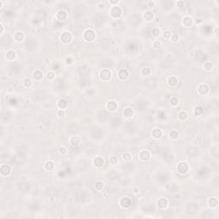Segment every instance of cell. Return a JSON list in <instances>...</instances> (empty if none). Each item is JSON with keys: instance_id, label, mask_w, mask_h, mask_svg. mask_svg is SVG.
<instances>
[{"instance_id": "1", "label": "cell", "mask_w": 219, "mask_h": 219, "mask_svg": "<svg viewBox=\"0 0 219 219\" xmlns=\"http://www.w3.org/2000/svg\"><path fill=\"white\" fill-rule=\"evenodd\" d=\"M177 170L181 175L186 174L187 170H188V165L185 162H181L179 164L177 165Z\"/></svg>"}, {"instance_id": "2", "label": "cell", "mask_w": 219, "mask_h": 219, "mask_svg": "<svg viewBox=\"0 0 219 219\" xmlns=\"http://www.w3.org/2000/svg\"><path fill=\"white\" fill-rule=\"evenodd\" d=\"M100 78L102 80H108L111 78V72L109 69H104L100 72Z\"/></svg>"}, {"instance_id": "3", "label": "cell", "mask_w": 219, "mask_h": 219, "mask_svg": "<svg viewBox=\"0 0 219 219\" xmlns=\"http://www.w3.org/2000/svg\"><path fill=\"white\" fill-rule=\"evenodd\" d=\"M111 16H112L113 17H115V18H117V17L120 16L121 14H122V10H121L120 8L117 7V6H114V7L111 8Z\"/></svg>"}, {"instance_id": "4", "label": "cell", "mask_w": 219, "mask_h": 219, "mask_svg": "<svg viewBox=\"0 0 219 219\" xmlns=\"http://www.w3.org/2000/svg\"><path fill=\"white\" fill-rule=\"evenodd\" d=\"M84 38L88 41H92L95 39V34L92 30H87L84 33Z\"/></svg>"}, {"instance_id": "5", "label": "cell", "mask_w": 219, "mask_h": 219, "mask_svg": "<svg viewBox=\"0 0 219 219\" xmlns=\"http://www.w3.org/2000/svg\"><path fill=\"white\" fill-rule=\"evenodd\" d=\"M61 40L64 43H68L71 40V34L68 32H64L62 33L61 35Z\"/></svg>"}, {"instance_id": "6", "label": "cell", "mask_w": 219, "mask_h": 219, "mask_svg": "<svg viewBox=\"0 0 219 219\" xmlns=\"http://www.w3.org/2000/svg\"><path fill=\"white\" fill-rule=\"evenodd\" d=\"M182 23H183V25L185 27L189 28V27H191L192 25H193V18H191L190 16H187V17H185V18H183Z\"/></svg>"}, {"instance_id": "7", "label": "cell", "mask_w": 219, "mask_h": 219, "mask_svg": "<svg viewBox=\"0 0 219 219\" xmlns=\"http://www.w3.org/2000/svg\"><path fill=\"white\" fill-rule=\"evenodd\" d=\"M106 107H107V109H108L109 111H115V110L117 109V104H116L115 102H114V101H111V102H109L108 104H107Z\"/></svg>"}, {"instance_id": "8", "label": "cell", "mask_w": 219, "mask_h": 219, "mask_svg": "<svg viewBox=\"0 0 219 219\" xmlns=\"http://www.w3.org/2000/svg\"><path fill=\"white\" fill-rule=\"evenodd\" d=\"M121 205L124 208L129 207V205H131V201L128 198H123L121 199Z\"/></svg>"}, {"instance_id": "9", "label": "cell", "mask_w": 219, "mask_h": 219, "mask_svg": "<svg viewBox=\"0 0 219 219\" xmlns=\"http://www.w3.org/2000/svg\"><path fill=\"white\" fill-rule=\"evenodd\" d=\"M118 76H119V78L121 80H126L128 77V73H127V71L126 69H122V70H120Z\"/></svg>"}, {"instance_id": "10", "label": "cell", "mask_w": 219, "mask_h": 219, "mask_svg": "<svg viewBox=\"0 0 219 219\" xmlns=\"http://www.w3.org/2000/svg\"><path fill=\"white\" fill-rule=\"evenodd\" d=\"M104 163V159L101 158V157H98L94 159V164L96 165L97 167H102Z\"/></svg>"}, {"instance_id": "11", "label": "cell", "mask_w": 219, "mask_h": 219, "mask_svg": "<svg viewBox=\"0 0 219 219\" xmlns=\"http://www.w3.org/2000/svg\"><path fill=\"white\" fill-rule=\"evenodd\" d=\"M57 19L60 20V21H64V20L67 17L66 12L64 11V10H60V11L57 12Z\"/></svg>"}, {"instance_id": "12", "label": "cell", "mask_w": 219, "mask_h": 219, "mask_svg": "<svg viewBox=\"0 0 219 219\" xmlns=\"http://www.w3.org/2000/svg\"><path fill=\"white\" fill-rule=\"evenodd\" d=\"M139 157H140V158H141L142 160L146 161V160H148L149 158H150V154H149L148 151H141V152H140V154H139Z\"/></svg>"}, {"instance_id": "13", "label": "cell", "mask_w": 219, "mask_h": 219, "mask_svg": "<svg viewBox=\"0 0 219 219\" xmlns=\"http://www.w3.org/2000/svg\"><path fill=\"white\" fill-rule=\"evenodd\" d=\"M153 18V13L151 11H146L144 13V19L146 21H151Z\"/></svg>"}, {"instance_id": "14", "label": "cell", "mask_w": 219, "mask_h": 219, "mask_svg": "<svg viewBox=\"0 0 219 219\" xmlns=\"http://www.w3.org/2000/svg\"><path fill=\"white\" fill-rule=\"evenodd\" d=\"M217 204H218V202H217V199L215 198H212V199H210L209 201H208V205H209L210 207H217Z\"/></svg>"}, {"instance_id": "15", "label": "cell", "mask_w": 219, "mask_h": 219, "mask_svg": "<svg viewBox=\"0 0 219 219\" xmlns=\"http://www.w3.org/2000/svg\"><path fill=\"white\" fill-rule=\"evenodd\" d=\"M15 40H16V41H21V40L24 39V35L23 33H21V32H17V33H15V36H14Z\"/></svg>"}, {"instance_id": "16", "label": "cell", "mask_w": 219, "mask_h": 219, "mask_svg": "<svg viewBox=\"0 0 219 219\" xmlns=\"http://www.w3.org/2000/svg\"><path fill=\"white\" fill-rule=\"evenodd\" d=\"M69 141H70V144L72 146H78L79 143H80V139L77 136H74L71 138Z\"/></svg>"}, {"instance_id": "17", "label": "cell", "mask_w": 219, "mask_h": 219, "mask_svg": "<svg viewBox=\"0 0 219 219\" xmlns=\"http://www.w3.org/2000/svg\"><path fill=\"white\" fill-rule=\"evenodd\" d=\"M123 114L126 117H131L133 115V110L131 108H126L123 111Z\"/></svg>"}, {"instance_id": "18", "label": "cell", "mask_w": 219, "mask_h": 219, "mask_svg": "<svg viewBox=\"0 0 219 219\" xmlns=\"http://www.w3.org/2000/svg\"><path fill=\"white\" fill-rule=\"evenodd\" d=\"M168 82L170 86H176L178 83V80L175 77H170L168 80Z\"/></svg>"}, {"instance_id": "19", "label": "cell", "mask_w": 219, "mask_h": 219, "mask_svg": "<svg viewBox=\"0 0 219 219\" xmlns=\"http://www.w3.org/2000/svg\"><path fill=\"white\" fill-rule=\"evenodd\" d=\"M167 204H168L167 200L162 199H160L159 200V202H158V206H159V208H161V209H163V208H165L167 206Z\"/></svg>"}, {"instance_id": "20", "label": "cell", "mask_w": 219, "mask_h": 219, "mask_svg": "<svg viewBox=\"0 0 219 219\" xmlns=\"http://www.w3.org/2000/svg\"><path fill=\"white\" fill-rule=\"evenodd\" d=\"M162 135V131L160 129H154L152 131V136L154 138H160Z\"/></svg>"}, {"instance_id": "21", "label": "cell", "mask_w": 219, "mask_h": 219, "mask_svg": "<svg viewBox=\"0 0 219 219\" xmlns=\"http://www.w3.org/2000/svg\"><path fill=\"white\" fill-rule=\"evenodd\" d=\"M67 105H68V104H67V102L65 101L64 99H60V100H59L58 106L62 109V110H64V109L66 108Z\"/></svg>"}, {"instance_id": "22", "label": "cell", "mask_w": 219, "mask_h": 219, "mask_svg": "<svg viewBox=\"0 0 219 219\" xmlns=\"http://www.w3.org/2000/svg\"><path fill=\"white\" fill-rule=\"evenodd\" d=\"M132 159V156H131V154H129V153H124L123 156V160H124L125 162H129L130 160Z\"/></svg>"}, {"instance_id": "23", "label": "cell", "mask_w": 219, "mask_h": 219, "mask_svg": "<svg viewBox=\"0 0 219 219\" xmlns=\"http://www.w3.org/2000/svg\"><path fill=\"white\" fill-rule=\"evenodd\" d=\"M45 170H53V168H54V164H53V163H52V162L49 161V162L45 163Z\"/></svg>"}, {"instance_id": "24", "label": "cell", "mask_w": 219, "mask_h": 219, "mask_svg": "<svg viewBox=\"0 0 219 219\" xmlns=\"http://www.w3.org/2000/svg\"><path fill=\"white\" fill-rule=\"evenodd\" d=\"M42 73L40 72V71H35L34 73H33V78L35 79V80H40V79H42Z\"/></svg>"}, {"instance_id": "25", "label": "cell", "mask_w": 219, "mask_h": 219, "mask_svg": "<svg viewBox=\"0 0 219 219\" xmlns=\"http://www.w3.org/2000/svg\"><path fill=\"white\" fill-rule=\"evenodd\" d=\"M109 162L111 163V164H116V163H117V158L116 157H115V156H111V157H110L109 158Z\"/></svg>"}, {"instance_id": "26", "label": "cell", "mask_w": 219, "mask_h": 219, "mask_svg": "<svg viewBox=\"0 0 219 219\" xmlns=\"http://www.w3.org/2000/svg\"><path fill=\"white\" fill-rule=\"evenodd\" d=\"M12 57H13V59L16 57V53H15L13 51H10V52L7 53V58L9 59V60H12Z\"/></svg>"}, {"instance_id": "27", "label": "cell", "mask_w": 219, "mask_h": 219, "mask_svg": "<svg viewBox=\"0 0 219 219\" xmlns=\"http://www.w3.org/2000/svg\"><path fill=\"white\" fill-rule=\"evenodd\" d=\"M187 114L185 111H181L179 113V118L181 120H185V119H187Z\"/></svg>"}, {"instance_id": "28", "label": "cell", "mask_w": 219, "mask_h": 219, "mask_svg": "<svg viewBox=\"0 0 219 219\" xmlns=\"http://www.w3.org/2000/svg\"><path fill=\"white\" fill-rule=\"evenodd\" d=\"M23 85L26 87H29L31 85H32V81H31L30 79L27 78V79H25V80H23Z\"/></svg>"}, {"instance_id": "29", "label": "cell", "mask_w": 219, "mask_h": 219, "mask_svg": "<svg viewBox=\"0 0 219 219\" xmlns=\"http://www.w3.org/2000/svg\"><path fill=\"white\" fill-rule=\"evenodd\" d=\"M55 74L54 72H52V71H49L47 73V79H49V80H53L55 78Z\"/></svg>"}, {"instance_id": "30", "label": "cell", "mask_w": 219, "mask_h": 219, "mask_svg": "<svg viewBox=\"0 0 219 219\" xmlns=\"http://www.w3.org/2000/svg\"><path fill=\"white\" fill-rule=\"evenodd\" d=\"M60 154H62V155H66L67 153H68V150H67L66 147H64V146H63V147H61L60 148Z\"/></svg>"}, {"instance_id": "31", "label": "cell", "mask_w": 219, "mask_h": 219, "mask_svg": "<svg viewBox=\"0 0 219 219\" xmlns=\"http://www.w3.org/2000/svg\"><path fill=\"white\" fill-rule=\"evenodd\" d=\"M163 38L165 39L171 38V33H170V31H165L164 33H163Z\"/></svg>"}, {"instance_id": "32", "label": "cell", "mask_w": 219, "mask_h": 219, "mask_svg": "<svg viewBox=\"0 0 219 219\" xmlns=\"http://www.w3.org/2000/svg\"><path fill=\"white\" fill-rule=\"evenodd\" d=\"M142 74L145 75V76H148L149 74H150V69H149V68H144L143 69H142Z\"/></svg>"}, {"instance_id": "33", "label": "cell", "mask_w": 219, "mask_h": 219, "mask_svg": "<svg viewBox=\"0 0 219 219\" xmlns=\"http://www.w3.org/2000/svg\"><path fill=\"white\" fill-rule=\"evenodd\" d=\"M159 33H160V30H159L158 28H155L152 29V34L154 36H158Z\"/></svg>"}, {"instance_id": "34", "label": "cell", "mask_w": 219, "mask_h": 219, "mask_svg": "<svg viewBox=\"0 0 219 219\" xmlns=\"http://www.w3.org/2000/svg\"><path fill=\"white\" fill-rule=\"evenodd\" d=\"M170 137L173 138V139H177V137H178V133H177L176 131H172V132L170 133Z\"/></svg>"}, {"instance_id": "35", "label": "cell", "mask_w": 219, "mask_h": 219, "mask_svg": "<svg viewBox=\"0 0 219 219\" xmlns=\"http://www.w3.org/2000/svg\"><path fill=\"white\" fill-rule=\"evenodd\" d=\"M202 112H203V110L201 107L198 106V107H196L195 108V113L197 114V115H199V114H201Z\"/></svg>"}, {"instance_id": "36", "label": "cell", "mask_w": 219, "mask_h": 219, "mask_svg": "<svg viewBox=\"0 0 219 219\" xmlns=\"http://www.w3.org/2000/svg\"><path fill=\"white\" fill-rule=\"evenodd\" d=\"M170 102H171V104H173V105H176V104H178V99H177L176 98H172Z\"/></svg>"}, {"instance_id": "37", "label": "cell", "mask_w": 219, "mask_h": 219, "mask_svg": "<svg viewBox=\"0 0 219 219\" xmlns=\"http://www.w3.org/2000/svg\"><path fill=\"white\" fill-rule=\"evenodd\" d=\"M205 68H206V69H208V70H210L211 68H212V65H211V64L210 63V62H208V63H206V64H205Z\"/></svg>"}, {"instance_id": "38", "label": "cell", "mask_w": 219, "mask_h": 219, "mask_svg": "<svg viewBox=\"0 0 219 219\" xmlns=\"http://www.w3.org/2000/svg\"><path fill=\"white\" fill-rule=\"evenodd\" d=\"M153 46L155 48H159L161 46V43L159 41H155V42L153 43Z\"/></svg>"}, {"instance_id": "39", "label": "cell", "mask_w": 219, "mask_h": 219, "mask_svg": "<svg viewBox=\"0 0 219 219\" xmlns=\"http://www.w3.org/2000/svg\"><path fill=\"white\" fill-rule=\"evenodd\" d=\"M58 115L60 117L64 116V115H65V111H64V110H60V111H58Z\"/></svg>"}, {"instance_id": "40", "label": "cell", "mask_w": 219, "mask_h": 219, "mask_svg": "<svg viewBox=\"0 0 219 219\" xmlns=\"http://www.w3.org/2000/svg\"><path fill=\"white\" fill-rule=\"evenodd\" d=\"M171 39L172 40L174 41V42H176L177 40H178V35H175V34H173V35H171Z\"/></svg>"}]
</instances>
